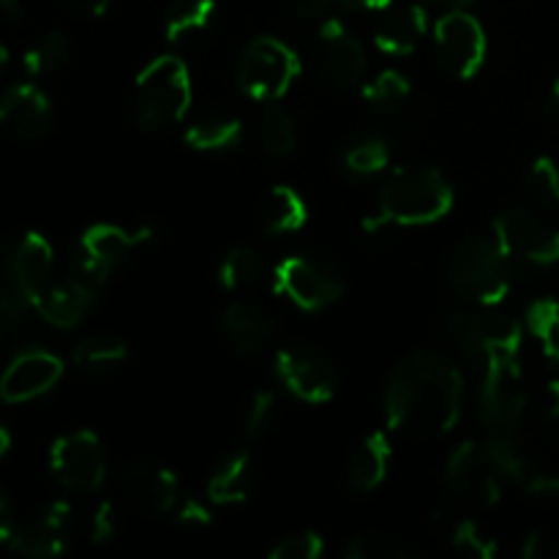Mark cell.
I'll use <instances>...</instances> for the list:
<instances>
[{"label": "cell", "mask_w": 559, "mask_h": 559, "mask_svg": "<svg viewBox=\"0 0 559 559\" xmlns=\"http://www.w3.org/2000/svg\"><path fill=\"white\" fill-rule=\"evenodd\" d=\"M462 374L445 355L415 349L388 377V424L413 440L448 435L462 415Z\"/></svg>", "instance_id": "1"}, {"label": "cell", "mask_w": 559, "mask_h": 559, "mask_svg": "<svg viewBox=\"0 0 559 559\" xmlns=\"http://www.w3.org/2000/svg\"><path fill=\"white\" fill-rule=\"evenodd\" d=\"M453 207V189L437 167H399L380 191L382 216L399 227L440 222Z\"/></svg>", "instance_id": "2"}, {"label": "cell", "mask_w": 559, "mask_h": 559, "mask_svg": "<svg viewBox=\"0 0 559 559\" xmlns=\"http://www.w3.org/2000/svg\"><path fill=\"white\" fill-rule=\"evenodd\" d=\"M500 243L484 235L462 240L451 257V284L462 298L478 306H497L511 293L513 265Z\"/></svg>", "instance_id": "3"}, {"label": "cell", "mask_w": 559, "mask_h": 559, "mask_svg": "<svg viewBox=\"0 0 559 559\" xmlns=\"http://www.w3.org/2000/svg\"><path fill=\"white\" fill-rule=\"evenodd\" d=\"M191 107L189 69L180 58L162 55L136 76L134 112L142 129H164L186 118Z\"/></svg>", "instance_id": "4"}, {"label": "cell", "mask_w": 559, "mask_h": 559, "mask_svg": "<svg viewBox=\"0 0 559 559\" xmlns=\"http://www.w3.org/2000/svg\"><path fill=\"white\" fill-rule=\"evenodd\" d=\"M300 71V60L293 47L273 36H260L243 49L238 63V82L254 102H276Z\"/></svg>", "instance_id": "5"}, {"label": "cell", "mask_w": 559, "mask_h": 559, "mask_svg": "<svg viewBox=\"0 0 559 559\" xmlns=\"http://www.w3.org/2000/svg\"><path fill=\"white\" fill-rule=\"evenodd\" d=\"M153 238L151 227L129 229L120 224H93L82 233L80 243H76L74 257H71V267L74 276L85 278L93 287H102L126 260L136 246Z\"/></svg>", "instance_id": "6"}, {"label": "cell", "mask_w": 559, "mask_h": 559, "mask_svg": "<svg viewBox=\"0 0 559 559\" xmlns=\"http://www.w3.org/2000/svg\"><path fill=\"white\" fill-rule=\"evenodd\" d=\"M276 293L293 300L304 311H322L336 304L344 293V278L331 262L311 254L287 257L276 267Z\"/></svg>", "instance_id": "7"}, {"label": "cell", "mask_w": 559, "mask_h": 559, "mask_svg": "<svg viewBox=\"0 0 559 559\" xmlns=\"http://www.w3.org/2000/svg\"><path fill=\"white\" fill-rule=\"evenodd\" d=\"M495 240L511 260L530 265H557L559 227L530 211H508L495 218Z\"/></svg>", "instance_id": "8"}, {"label": "cell", "mask_w": 559, "mask_h": 559, "mask_svg": "<svg viewBox=\"0 0 559 559\" xmlns=\"http://www.w3.org/2000/svg\"><path fill=\"white\" fill-rule=\"evenodd\" d=\"M435 44L442 66L459 80H469L486 60V31L469 11L453 9L435 22Z\"/></svg>", "instance_id": "9"}, {"label": "cell", "mask_w": 559, "mask_h": 559, "mask_svg": "<svg viewBox=\"0 0 559 559\" xmlns=\"http://www.w3.org/2000/svg\"><path fill=\"white\" fill-rule=\"evenodd\" d=\"M49 467L58 484L69 491H96L107 478L104 445L93 431H71L49 451Z\"/></svg>", "instance_id": "10"}, {"label": "cell", "mask_w": 559, "mask_h": 559, "mask_svg": "<svg viewBox=\"0 0 559 559\" xmlns=\"http://www.w3.org/2000/svg\"><path fill=\"white\" fill-rule=\"evenodd\" d=\"M276 374L293 396L309 404L331 402L336 393V371L320 349L289 344L276 355Z\"/></svg>", "instance_id": "11"}, {"label": "cell", "mask_w": 559, "mask_h": 559, "mask_svg": "<svg viewBox=\"0 0 559 559\" xmlns=\"http://www.w3.org/2000/svg\"><path fill=\"white\" fill-rule=\"evenodd\" d=\"M364 44L347 31L342 20H325L317 36V74L333 87H353L364 80Z\"/></svg>", "instance_id": "12"}, {"label": "cell", "mask_w": 559, "mask_h": 559, "mask_svg": "<svg viewBox=\"0 0 559 559\" xmlns=\"http://www.w3.org/2000/svg\"><path fill=\"white\" fill-rule=\"evenodd\" d=\"M445 478L448 486H451L462 500L478 502V506H497L502 497V478L495 469V464H491L484 442H462V445L451 453V459H448Z\"/></svg>", "instance_id": "13"}, {"label": "cell", "mask_w": 559, "mask_h": 559, "mask_svg": "<svg viewBox=\"0 0 559 559\" xmlns=\"http://www.w3.org/2000/svg\"><path fill=\"white\" fill-rule=\"evenodd\" d=\"M527 409L522 388V366H489L484 369L478 393V413L489 429H516Z\"/></svg>", "instance_id": "14"}, {"label": "cell", "mask_w": 559, "mask_h": 559, "mask_svg": "<svg viewBox=\"0 0 559 559\" xmlns=\"http://www.w3.org/2000/svg\"><path fill=\"white\" fill-rule=\"evenodd\" d=\"M63 377V360L47 349H22L0 374V399L5 404L33 402L58 385Z\"/></svg>", "instance_id": "15"}, {"label": "cell", "mask_w": 559, "mask_h": 559, "mask_svg": "<svg viewBox=\"0 0 559 559\" xmlns=\"http://www.w3.org/2000/svg\"><path fill=\"white\" fill-rule=\"evenodd\" d=\"M55 123L52 104L41 87L31 82L11 85L0 96V129L22 142H38L49 136Z\"/></svg>", "instance_id": "16"}, {"label": "cell", "mask_w": 559, "mask_h": 559, "mask_svg": "<svg viewBox=\"0 0 559 559\" xmlns=\"http://www.w3.org/2000/svg\"><path fill=\"white\" fill-rule=\"evenodd\" d=\"M123 486L126 500L131 502V508L145 516H164V513H173L175 506L180 502V489L178 478L169 473L167 467L153 462H134L123 469Z\"/></svg>", "instance_id": "17"}, {"label": "cell", "mask_w": 559, "mask_h": 559, "mask_svg": "<svg viewBox=\"0 0 559 559\" xmlns=\"http://www.w3.org/2000/svg\"><path fill=\"white\" fill-rule=\"evenodd\" d=\"M71 524H74V516H71L69 502H52L36 519L14 530L9 540L11 551L31 559L63 555L71 538Z\"/></svg>", "instance_id": "18"}, {"label": "cell", "mask_w": 559, "mask_h": 559, "mask_svg": "<svg viewBox=\"0 0 559 559\" xmlns=\"http://www.w3.org/2000/svg\"><path fill=\"white\" fill-rule=\"evenodd\" d=\"M96 289L98 287H93L91 282L71 273L69 278H63L58 284H49L44 289L41 298L36 300V311L52 328L69 331V328L80 325L82 317L91 311L93 300H96Z\"/></svg>", "instance_id": "19"}, {"label": "cell", "mask_w": 559, "mask_h": 559, "mask_svg": "<svg viewBox=\"0 0 559 559\" xmlns=\"http://www.w3.org/2000/svg\"><path fill=\"white\" fill-rule=\"evenodd\" d=\"M52 262L55 251L41 233H25L22 238L11 240V271L20 287L31 295L33 304L49 287Z\"/></svg>", "instance_id": "20"}, {"label": "cell", "mask_w": 559, "mask_h": 559, "mask_svg": "<svg viewBox=\"0 0 559 559\" xmlns=\"http://www.w3.org/2000/svg\"><path fill=\"white\" fill-rule=\"evenodd\" d=\"M222 325L227 338L233 342L235 353L240 355L262 353L265 344L273 338V333H276V320H273L271 311L249 304V300H233L224 309Z\"/></svg>", "instance_id": "21"}, {"label": "cell", "mask_w": 559, "mask_h": 559, "mask_svg": "<svg viewBox=\"0 0 559 559\" xmlns=\"http://www.w3.org/2000/svg\"><path fill=\"white\" fill-rule=\"evenodd\" d=\"M426 31H429V11H426L424 3L388 9L380 27L374 31V44L380 52L404 58V55L415 52Z\"/></svg>", "instance_id": "22"}, {"label": "cell", "mask_w": 559, "mask_h": 559, "mask_svg": "<svg viewBox=\"0 0 559 559\" xmlns=\"http://www.w3.org/2000/svg\"><path fill=\"white\" fill-rule=\"evenodd\" d=\"M257 484V467L251 453H233L213 467L207 478V497L216 506H238L251 495Z\"/></svg>", "instance_id": "23"}, {"label": "cell", "mask_w": 559, "mask_h": 559, "mask_svg": "<svg viewBox=\"0 0 559 559\" xmlns=\"http://www.w3.org/2000/svg\"><path fill=\"white\" fill-rule=\"evenodd\" d=\"M388 464H391V440L385 437V431H374L355 448L353 459H349V489L360 491V495L374 491L385 480Z\"/></svg>", "instance_id": "24"}, {"label": "cell", "mask_w": 559, "mask_h": 559, "mask_svg": "<svg viewBox=\"0 0 559 559\" xmlns=\"http://www.w3.org/2000/svg\"><path fill=\"white\" fill-rule=\"evenodd\" d=\"M213 16H216L213 0H180L167 11L164 33L173 44H191L211 33Z\"/></svg>", "instance_id": "25"}, {"label": "cell", "mask_w": 559, "mask_h": 559, "mask_svg": "<svg viewBox=\"0 0 559 559\" xmlns=\"http://www.w3.org/2000/svg\"><path fill=\"white\" fill-rule=\"evenodd\" d=\"M306 218H309V211H306V202L298 191L289 189V186L271 189L265 207H262V229L267 235L298 233L306 227Z\"/></svg>", "instance_id": "26"}, {"label": "cell", "mask_w": 559, "mask_h": 559, "mask_svg": "<svg viewBox=\"0 0 559 559\" xmlns=\"http://www.w3.org/2000/svg\"><path fill=\"white\" fill-rule=\"evenodd\" d=\"M36 309L31 295L20 287L11 271V240L0 243V325L20 328Z\"/></svg>", "instance_id": "27"}, {"label": "cell", "mask_w": 559, "mask_h": 559, "mask_svg": "<svg viewBox=\"0 0 559 559\" xmlns=\"http://www.w3.org/2000/svg\"><path fill=\"white\" fill-rule=\"evenodd\" d=\"M74 366L87 374H107V371L120 369L129 358L126 342L115 336H87L74 347Z\"/></svg>", "instance_id": "28"}, {"label": "cell", "mask_w": 559, "mask_h": 559, "mask_svg": "<svg viewBox=\"0 0 559 559\" xmlns=\"http://www.w3.org/2000/svg\"><path fill=\"white\" fill-rule=\"evenodd\" d=\"M484 448L486 453H489L495 469L500 473V478L524 484V480L533 475L527 453H524V448L519 445L516 437L511 435V429H495V435L484 442Z\"/></svg>", "instance_id": "29"}, {"label": "cell", "mask_w": 559, "mask_h": 559, "mask_svg": "<svg viewBox=\"0 0 559 559\" xmlns=\"http://www.w3.org/2000/svg\"><path fill=\"white\" fill-rule=\"evenodd\" d=\"M243 140V123L238 118L197 120L186 131V145L194 151H229Z\"/></svg>", "instance_id": "30"}, {"label": "cell", "mask_w": 559, "mask_h": 559, "mask_svg": "<svg viewBox=\"0 0 559 559\" xmlns=\"http://www.w3.org/2000/svg\"><path fill=\"white\" fill-rule=\"evenodd\" d=\"M262 276V257L257 254L249 246H238V249L229 251L227 257L218 265V284H222L227 293H240V289H249L260 282Z\"/></svg>", "instance_id": "31"}, {"label": "cell", "mask_w": 559, "mask_h": 559, "mask_svg": "<svg viewBox=\"0 0 559 559\" xmlns=\"http://www.w3.org/2000/svg\"><path fill=\"white\" fill-rule=\"evenodd\" d=\"M27 74L33 76H47L58 74L66 63H69V38L60 31L44 33L38 41L31 44V49L22 58Z\"/></svg>", "instance_id": "32"}, {"label": "cell", "mask_w": 559, "mask_h": 559, "mask_svg": "<svg viewBox=\"0 0 559 559\" xmlns=\"http://www.w3.org/2000/svg\"><path fill=\"white\" fill-rule=\"evenodd\" d=\"M260 145L267 156L284 158L298 147V126L284 109H267L260 120Z\"/></svg>", "instance_id": "33"}, {"label": "cell", "mask_w": 559, "mask_h": 559, "mask_svg": "<svg viewBox=\"0 0 559 559\" xmlns=\"http://www.w3.org/2000/svg\"><path fill=\"white\" fill-rule=\"evenodd\" d=\"M527 328L544 347V355L559 366V300L540 298L530 304Z\"/></svg>", "instance_id": "34"}, {"label": "cell", "mask_w": 559, "mask_h": 559, "mask_svg": "<svg viewBox=\"0 0 559 559\" xmlns=\"http://www.w3.org/2000/svg\"><path fill=\"white\" fill-rule=\"evenodd\" d=\"M448 333L459 344L464 358L473 366H480V360H484V317L464 309L451 311V317H448Z\"/></svg>", "instance_id": "35"}, {"label": "cell", "mask_w": 559, "mask_h": 559, "mask_svg": "<svg viewBox=\"0 0 559 559\" xmlns=\"http://www.w3.org/2000/svg\"><path fill=\"white\" fill-rule=\"evenodd\" d=\"M418 551L404 540L391 538V535H355L347 546H344V557L347 559H413Z\"/></svg>", "instance_id": "36"}, {"label": "cell", "mask_w": 559, "mask_h": 559, "mask_svg": "<svg viewBox=\"0 0 559 559\" xmlns=\"http://www.w3.org/2000/svg\"><path fill=\"white\" fill-rule=\"evenodd\" d=\"M388 162H391V147L382 140H377V136H366V140L353 142L347 147V153H344V167L353 175H360V178L382 173L388 167Z\"/></svg>", "instance_id": "37"}, {"label": "cell", "mask_w": 559, "mask_h": 559, "mask_svg": "<svg viewBox=\"0 0 559 559\" xmlns=\"http://www.w3.org/2000/svg\"><path fill=\"white\" fill-rule=\"evenodd\" d=\"M413 93L407 76L402 71H380L371 82L364 85V98L374 107H399V104L407 102V96Z\"/></svg>", "instance_id": "38"}, {"label": "cell", "mask_w": 559, "mask_h": 559, "mask_svg": "<svg viewBox=\"0 0 559 559\" xmlns=\"http://www.w3.org/2000/svg\"><path fill=\"white\" fill-rule=\"evenodd\" d=\"M527 189L540 205L559 207V162L555 156L535 158L527 175Z\"/></svg>", "instance_id": "39"}, {"label": "cell", "mask_w": 559, "mask_h": 559, "mask_svg": "<svg viewBox=\"0 0 559 559\" xmlns=\"http://www.w3.org/2000/svg\"><path fill=\"white\" fill-rule=\"evenodd\" d=\"M278 418V404L276 396L271 391H257L251 396L249 409H246V418H243V435L246 440L257 442L267 435V431L276 426Z\"/></svg>", "instance_id": "40"}, {"label": "cell", "mask_w": 559, "mask_h": 559, "mask_svg": "<svg viewBox=\"0 0 559 559\" xmlns=\"http://www.w3.org/2000/svg\"><path fill=\"white\" fill-rule=\"evenodd\" d=\"M453 546L478 559H491L500 551V544H497L495 538H489L473 519H462V522L453 527Z\"/></svg>", "instance_id": "41"}, {"label": "cell", "mask_w": 559, "mask_h": 559, "mask_svg": "<svg viewBox=\"0 0 559 559\" xmlns=\"http://www.w3.org/2000/svg\"><path fill=\"white\" fill-rule=\"evenodd\" d=\"M325 551V540L311 530L287 535L271 549V559H317Z\"/></svg>", "instance_id": "42"}, {"label": "cell", "mask_w": 559, "mask_h": 559, "mask_svg": "<svg viewBox=\"0 0 559 559\" xmlns=\"http://www.w3.org/2000/svg\"><path fill=\"white\" fill-rule=\"evenodd\" d=\"M115 530H118V524H115V508L109 502H102L91 519V540L93 544H109L115 538Z\"/></svg>", "instance_id": "43"}, {"label": "cell", "mask_w": 559, "mask_h": 559, "mask_svg": "<svg viewBox=\"0 0 559 559\" xmlns=\"http://www.w3.org/2000/svg\"><path fill=\"white\" fill-rule=\"evenodd\" d=\"M527 495L535 497V500H559V475L549 473H533L527 480Z\"/></svg>", "instance_id": "44"}, {"label": "cell", "mask_w": 559, "mask_h": 559, "mask_svg": "<svg viewBox=\"0 0 559 559\" xmlns=\"http://www.w3.org/2000/svg\"><path fill=\"white\" fill-rule=\"evenodd\" d=\"M175 519L180 524H189V527H205V524H211V511L202 502L183 500L175 506Z\"/></svg>", "instance_id": "45"}, {"label": "cell", "mask_w": 559, "mask_h": 559, "mask_svg": "<svg viewBox=\"0 0 559 559\" xmlns=\"http://www.w3.org/2000/svg\"><path fill=\"white\" fill-rule=\"evenodd\" d=\"M557 555V546L551 544V538L546 533H530L522 544V557L524 559H551Z\"/></svg>", "instance_id": "46"}, {"label": "cell", "mask_w": 559, "mask_h": 559, "mask_svg": "<svg viewBox=\"0 0 559 559\" xmlns=\"http://www.w3.org/2000/svg\"><path fill=\"white\" fill-rule=\"evenodd\" d=\"M544 420L549 435L559 442V380H555L546 391V409H544Z\"/></svg>", "instance_id": "47"}, {"label": "cell", "mask_w": 559, "mask_h": 559, "mask_svg": "<svg viewBox=\"0 0 559 559\" xmlns=\"http://www.w3.org/2000/svg\"><path fill=\"white\" fill-rule=\"evenodd\" d=\"M76 14H85V16H102L104 11L112 5V0H66Z\"/></svg>", "instance_id": "48"}, {"label": "cell", "mask_w": 559, "mask_h": 559, "mask_svg": "<svg viewBox=\"0 0 559 559\" xmlns=\"http://www.w3.org/2000/svg\"><path fill=\"white\" fill-rule=\"evenodd\" d=\"M333 3L353 11H388L393 0H333Z\"/></svg>", "instance_id": "49"}, {"label": "cell", "mask_w": 559, "mask_h": 559, "mask_svg": "<svg viewBox=\"0 0 559 559\" xmlns=\"http://www.w3.org/2000/svg\"><path fill=\"white\" fill-rule=\"evenodd\" d=\"M333 5V0H298L295 3V14L298 16H320Z\"/></svg>", "instance_id": "50"}, {"label": "cell", "mask_w": 559, "mask_h": 559, "mask_svg": "<svg viewBox=\"0 0 559 559\" xmlns=\"http://www.w3.org/2000/svg\"><path fill=\"white\" fill-rule=\"evenodd\" d=\"M11 535H14V522H11V508L5 502V497L0 495V544H9Z\"/></svg>", "instance_id": "51"}, {"label": "cell", "mask_w": 559, "mask_h": 559, "mask_svg": "<svg viewBox=\"0 0 559 559\" xmlns=\"http://www.w3.org/2000/svg\"><path fill=\"white\" fill-rule=\"evenodd\" d=\"M0 9H3L9 16H14V20H20V16H22V0H0Z\"/></svg>", "instance_id": "52"}, {"label": "cell", "mask_w": 559, "mask_h": 559, "mask_svg": "<svg viewBox=\"0 0 559 559\" xmlns=\"http://www.w3.org/2000/svg\"><path fill=\"white\" fill-rule=\"evenodd\" d=\"M549 109L551 115L559 120V80L555 82V87H551V96H549Z\"/></svg>", "instance_id": "53"}, {"label": "cell", "mask_w": 559, "mask_h": 559, "mask_svg": "<svg viewBox=\"0 0 559 559\" xmlns=\"http://www.w3.org/2000/svg\"><path fill=\"white\" fill-rule=\"evenodd\" d=\"M9 445H11V437H9V431H5L3 426H0V456H3V453L9 451Z\"/></svg>", "instance_id": "54"}, {"label": "cell", "mask_w": 559, "mask_h": 559, "mask_svg": "<svg viewBox=\"0 0 559 559\" xmlns=\"http://www.w3.org/2000/svg\"><path fill=\"white\" fill-rule=\"evenodd\" d=\"M5 63H9V49H5L3 44H0V69H3Z\"/></svg>", "instance_id": "55"}, {"label": "cell", "mask_w": 559, "mask_h": 559, "mask_svg": "<svg viewBox=\"0 0 559 559\" xmlns=\"http://www.w3.org/2000/svg\"><path fill=\"white\" fill-rule=\"evenodd\" d=\"M442 3H473V0H442Z\"/></svg>", "instance_id": "56"}]
</instances>
